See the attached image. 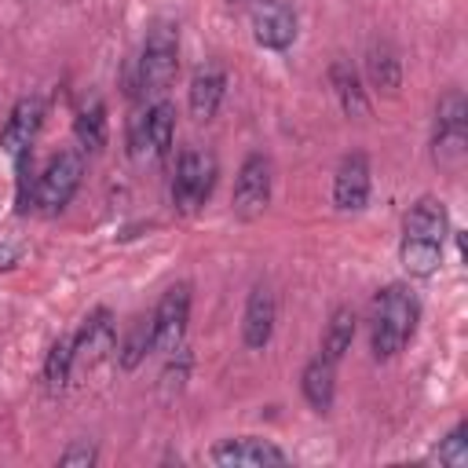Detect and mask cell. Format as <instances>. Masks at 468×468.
<instances>
[{
	"instance_id": "6da1fadb",
	"label": "cell",
	"mask_w": 468,
	"mask_h": 468,
	"mask_svg": "<svg viewBox=\"0 0 468 468\" xmlns=\"http://www.w3.org/2000/svg\"><path fill=\"white\" fill-rule=\"evenodd\" d=\"M446 230H450V216H446V205H442L439 197H420V201L406 212L399 256H402V267H406L413 278H428V274L439 271Z\"/></svg>"
},
{
	"instance_id": "7a4b0ae2",
	"label": "cell",
	"mask_w": 468,
	"mask_h": 468,
	"mask_svg": "<svg viewBox=\"0 0 468 468\" xmlns=\"http://www.w3.org/2000/svg\"><path fill=\"white\" fill-rule=\"evenodd\" d=\"M420 318V303L406 285H388L377 292L373 300V314H369V347L373 358H391L406 347V340L413 336Z\"/></svg>"
},
{
	"instance_id": "3957f363",
	"label": "cell",
	"mask_w": 468,
	"mask_h": 468,
	"mask_svg": "<svg viewBox=\"0 0 468 468\" xmlns=\"http://www.w3.org/2000/svg\"><path fill=\"white\" fill-rule=\"evenodd\" d=\"M179 69V29L165 18H157L146 29L143 55H139V91L143 95H161Z\"/></svg>"
},
{
	"instance_id": "277c9868",
	"label": "cell",
	"mask_w": 468,
	"mask_h": 468,
	"mask_svg": "<svg viewBox=\"0 0 468 468\" xmlns=\"http://www.w3.org/2000/svg\"><path fill=\"white\" fill-rule=\"evenodd\" d=\"M172 128H176V110L165 99L132 113V121H128V157L135 165H157L172 146Z\"/></svg>"
},
{
	"instance_id": "5b68a950",
	"label": "cell",
	"mask_w": 468,
	"mask_h": 468,
	"mask_svg": "<svg viewBox=\"0 0 468 468\" xmlns=\"http://www.w3.org/2000/svg\"><path fill=\"white\" fill-rule=\"evenodd\" d=\"M80 176H84V157H80L77 150L55 154V157L44 165V172H40V179H37V186H33V208L44 212V216L62 212V208L73 201V194H77V186H80Z\"/></svg>"
},
{
	"instance_id": "8992f818",
	"label": "cell",
	"mask_w": 468,
	"mask_h": 468,
	"mask_svg": "<svg viewBox=\"0 0 468 468\" xmlns=\"http://www.w3.org/2000/svg\"><path fill=\"white\" fill-rule=\"evenodd\" d=\"M216 186V157L208 150H183L172 176V205L176 212H197Z\"/></svg>"
},
{
	"instance_id": "52a82bcc",
	"label": "cell",
	"mask_w": 468,
	"mask_h": 468,
	"mask_svg": "<svg viewBox=\"0 0 468 468\" xmlns=\"http://www.w3.org/2000/svg\"><path fill=\"white\" fill-rule=\"evenodd\" d=\"M468 143V102L461 91H446L435 106V135H431V154L439 165L457 168L464 157Z\"/></svg>"
},
{
	"instance_id": "ba28073f",
	"label": "cell",
	"mask_w": 468,
	"mask_h": 468,
	"mask_svg": "<svg viewBox=\"0 0 468 468\" xmlns=\"http://www.w3.org/2000/svg\"><path fill=\"white\" fill-rule=\"evenodd\" d=\"M271 205V161L263 154H249L234 179L230 208L238 219H256Z\"/></svg>"
},
{
	"instance_id": "9c48e42d",
	"label": "cell",
	"mask_w": 468,
	"mask_h": 468,
	"mask_svg": "<svg viewBox=\"0 0 468 468\" xmlns=\"http://www.w3.org/2000/svg\"><path fill=\"white\" fill-rule=\"evenodd\" d=\"M186 322H190V285H186V282H179V285H172V289L161 296V303H157V307H154V314H150L154 351L172 355L176 347H183Z\"/></svg>"
},
{
	"instance_id": "30bf717a",
	"label": "cell",
	"mask_w": 468,
	"mask_h": 468,
	"mask_svg": "<svg viewBox=\"0 0 468 468\" xmlns=\"http://www.w3.org/2000/svg\"><path fill=\"white\" fill-rule=\"evenodd\" d=\"M252 37L263 48H289L296 40V15L285 0H260L252 7Z\"/></svg>"
},
{
	"instance_id": "8fae6325",
	"label": "cell",
	"mask_w": 468,
	"mask_h": 468,
	"mask_svg": "<svg viewBox=\"0 0 468 468\" xmlns=\"http://www.w3.org/2000/svg\"><path fill=\"white\" fill-rule=\"evenodd\" d=\"M40 124H44V102L33 99V95L18 99V102L11 106V117H7V124H4V132H0L4 154H11V157L29 154V146H33Z\"/></svg>"
},
{
	"instance_id": "7c38bea8",
	"label": "cell",
	"mask_w": 468,
	"mask_h": 468,
	"mask_svg": "<svg viewBox=\"0 0 468 468\" xmlns=\"http://www.w3.org/2000/svg\"><path fill=\"white\" fill-rule=\"evenodd\" d=\"M333 201L340 212H362L369 201V161L366 154H347L333 179Z\"/></svg>"
},
{
	"instance_id": "4fadbf2b",
	"label": "cell",
	"mask_w": 468,
	"mask_h": 468,
	"mask_svg": "<svg viewBox=\"0 0 468 468\" xmlns=\"http://www.w3.org/2000/svg\"><path fill=\"white\" fill-rule=\"evenodd\" d=\"M208 461H212V464H223V468H241V464H289V457H285L274 442L252 439V435L223 439L219 446H212Z\"/></svg>"
},
{
	"instance_id": "5bb4252c",
	"label": "cell",
	"mask_w": 468,
	"mask_h": 468,
	"mask_svg": "<svg viewBox=\"0 0 468 468\" xmlns=\"http://www.w3.org/2000/svg\"><path fill=\"white\" fill-rule=\"evenodd\" d=\"M113 347H117V325H113V314H110L106 307H95V311L84 318L80 333L73 336V355L84 358L88 366H99Z\"/></svg>"
},
{
	"instance_id": "9a60e30c",
	"label": "cell",
	"mask_w": 468,
	"mask_h": 468,
	"mask_svg": "<svg viewBox=\"0 0 468 468\" xmlns=\"http://www.w3.org/2000/svg\"><path fill=\"white\" fill-rule=\"evenodd\" d=\"M271 333H274V292H271V285L256 282L249 292V303H245V322H241L245 347H252V351L267 347Z\"/></svg>"
},
{
	"instance_id": "2e32d148",
	"label": "cell",
	"mask_w": 468,
	"mask_h": 468,
	"mask_svg": "<svg viewBox=\"0 0 468 468\" xmlns=\"http://www.w3.org/2000/svg\"><path fill=\"white\" fill-rule=\"evenodd\" d=\"M300 388H303V399L311 402L314 413H329L333 410V395H336V362L325 358V355H314L303 366Z\"/></svg>"
},
{
	"instance_id": "e0dca14e",
	"label": "cell",
	"mask_w": 468,
	"mask_h": 468,
	"mask_svg": "<svg viewBox=\"0 0 468 468\" xmlns=\"http://www.w3.org/2000/svg\"><path fill=\"white\" fill-rule=\"evenodd\" d=\"M223 91H227L223 66H201L190 80V113H194V121H212L219 102H223Z\"/></svg>"
},
{
	"instance_id": "ac0fdd59",
	"label": "cell",
	"mask_w": 468,
	"mask_h": 468,
	"mask_svg": "<svg viewBox=\"0 0 468 468\" xmlns=\"http://www.w3.org/2000/svg\"><path fill=\"white\" fill-rule=\"evenodd\" d=\"M329 84H333V91H336V99H340V110H344L347 117H366V113H369L362 77H358V69H355L347 58H336V62L329 66Z\"/></svg>"
},
{
	"instance_id": "d6986e66",
	"label": "cell",
	"mask_w": 468,
	"mask_h": 468,
	"mask_svg": "<svg viewBox=\"0 0 468 468\" xmlns=\"http://www.w3.org/2000/svg\"><path fill=\"white\" fill-rule=\"evenodd\" d=\"M73 135H77L80 150H88V154H99L106 146V106L99 95L80 102V110L73 117Z\"/></svg>"
},
{
	"instance_id": "ffe728a7",
	"label": "cell",
	"mask_w": 468,
	"mask_h": 468,
	"mask_svg": "<svg viewBox=\"0 0 468 468\" xmlns=\"http://www.w3.org/2000/svg\"><path fill=\"white\" fill-rule=\"evenodd\" d=\"M366 73H369V84L377 91H388L395 95L399 84H402V62H399V51L391 44H373L369 55H366Z\"/></svg>"
},
{
	"instance_id": "44dd1931",
	"label": "cell",
	"mask_w": 468,
	"mask_h": 468,
	"mask_svg": "<svg viewBox=\"0 0 468 468\" xmlns=\"http://www.w3.org/2000/svg\"><path fill=\"white\" fill-rule=\"evenodd\" d=\"M351 340H355V311L351 307H336L329 325H325V336H322V355L340 362L344 351L351 347Z\"/></svg>"
},
{
	"instance_id": "7402d4cb",
	"label": "cell",
	"mask_w": 468,
	"mask_h": 468,
	"mask_svg": "<svg viewBox=\"0 0 468 468\" xmlns=\"http://www.w3.org/2000/svg\"><path fill=\"white\" fill-rule=\"evenodd\" d=\"M73 362H77V355H73V336H58V340L51 344L48 358H44V384H48L51 391H62L66 380H69Z\"/></svg>"
},
{
	"instance_id": "603a6c76",
	"label": "cell",
	"mask_w": 468,
	"mask_h": 468,
	"mask_svg": "<svg viewBox=\"0 0 468 468\" xmlns=\"http://www.w3.org/2000/svg\"><path fill=\"white\" fill-rule=\"evenodd\" d=\"M146 351H154V329H150V318H135L128 340L121 344V366L124 369H135Z\"/></svg>"
},
{
	"instance_id": "cb8c5ba5",
	"label": "cell",
	"mask_w": 468,
	"mask_h": 468,
	"mask_svg": "<svg viewBox=\"0 0 468 468\" xmlns=\"http://www.w3.org/2000/svg\"><path fill=\"white\" fill-rule=\"evenodd\" d=\"M464 435H468V424L461 420V424H457V428H453V431H450V435L439 442V450H435L431 457H435L439 464L464 468V464H468V439H464Z\"/></svg>"
},
{
	"instance_id": "d4e9b609",
	"label": "cell",
	"mask_w": 468,
	"mask_h": 468,
	"mask_svg": "<svg viewBox=\"0 0 468 468\" xmlns=\"http://www.w3.org/2000/svg\"><path fill=\"white\" fill-rule=\"evenodd\" d=\"M95 461H99V453H95L91 442H73L66 453H58V464H66V468H69V464H84V468H88V464H95Z\"/></svg>"
},
{
	"instance_id": "484cf974",
	"label": "cell",
	"mask_w": 468,
	"mask_h": 468,
	"mask_svg": "<svg viewBox=\"0 0 468 468\" xmlns=\"http://www.w3.org/2000/svg\"><path fill=\"white\" fill-rule=\"evenodd\" d=\"M186 366H190V362H186V355H183V347H179V366L172 362V366L165 369V377H161V380H165V395H172V388H176V391L183 388V377H186Z\"/></svg>"
},
{
	"instance_id": "4316f807",
	"label": "cell",
	"mask_w": 468,
	"mask_h": 468,
	"mask_svg": "<svg viewBox=\"0 0 468 468\" xmlns=\"http://www.w3.org/2000/svg\"><path fill=\"white\" fill-rule=\"evenodd\" d=\"M11 263H15V252H11V249H4V245H0V271H7V267H11Z\"/></svg>"
},
{
	"instance_id": "83f0119b",
	"label": "cell",
	"mask_w": 468,
	"mask_h": 468,
	"mask_svg": "<svg viewBox=\"0 0 468 468\" xmlns=\"http://www.w3.org/2000/svg\"><path fill=\"white\" fill-rule=\"evenodd\" d=\"M230 4H234V0H230Z\"/></svg>"
}]
</instances>
